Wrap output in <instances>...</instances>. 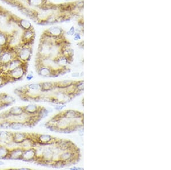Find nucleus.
I'll list each match as a JSON object with an SVG mask.
<instances>
[{"label":"nucleus","mask_w":171,"mask_h":170,"mask_svg":"<svg viewBox=\"0 0 171 170\" xmlns=\"http://www.w3.org/2000/svg\"><path fill=\"white\" fill-rule=\"evenodd\" d=\"M46 127L55 132L70 134L82 129L84 114L73 110H67L55 115L46 123Z\"/></svg>","instance_id":"obj_1"},{"label":"nucleus","mask_w":171,"mask_h":170,"mask_svg":"<svg viewBox=\"0 0 171 170\" xmlns=\"http://www.w3.org/2000/svg\"><path fill=\"white\" fill-rule=\"evenodd\" d=\"M16 57L22 62H27L31 59L33 49L32 45H24L21 44L14 47Z\"/></svg>","instance_id":"obj_2"},{"label":"nucleus","mask_w":171,"mask_h":170,"mask_svg":"<svg viewBox=\"0 0 171 170\" xmlns=\"http://www.w3.org/2000/svg\"><path fill=\"white\" fill-rule=\"evenodd\" d=\"M8 21L9 24L12 23L15 24L22 31L30 29L33 27L31 23L29 20L21 18L11 12H10L8 15Z\"/></svg>","instance_id":"obj_3"},{"label":"nucleus","mask_w":171,"mask_h":170,"mask_svg":"<svg viewBox=\"0 0 171 170\" xmlns=\"http://www.w3.org/2000/svg\"><path fill=\"white\" fill-rule=\"evenodd\" d=\"M65 32L62 28L58 27H51L44 31L41 36L53 39H59L65 38Z\"/></svg>","instance_id":"obj_4"},{"label":"nucleus","mask_w":171,"mask_h":170,"mask_svg":"<svg viewBox=\"0 0 171 170\" xmlns=\"http://www.w3.org/2000/svg\"><path fill=\"white\" fill-rule=\"evenodd\" d=\"M35 32L34 27L23 31L20 36V43L24 45H32L35 40Z\"/></svg>","instance_id":"obj_5"},{"label":"nucleus","mask_w":171,"mask_h":170,"mask_svg":"<svg viewBox=\"0 0 171 170\" xmlns=\"http://www.w3.org/2000/svg\"><path fill=\"white\" fill-rule=\"evenodd\" d=\"M27 63V62H23V63L19 67L12 70H9L8 72V73L10 76V78L14 80L20 79L22 78L25 73V70L27 69V65H26Z\"/></svg>","instance_id":"obj_6"},{"label":"nucleus","mask_w":171,"mask_h":170,"mask_svg":"<svg viewBox=\"0 0 171 170\" xmlns=\"http://www.w3.org/2000/svg\"><path fill=\"white\" fill-rule=\"evenodd\" d=\"M35 159H36V155H35V148H29L27 150H23L21 159L24 160L25 161H32V160H35Z\"/></svg>","instance_id":"obj_7"},{"label":"nucleus","mask_w":171,"mask_h":170,"mask_svg":"<svg viewBox=\"0 0 171 170\" xmlns=\"http://www.w3.org/2000/svg\"><path fill=\"white\" fill-rule=\"evenodd\" d=\"M25 1L30 6L38 8L40 10L49 2L48 0H25Z\"/></svg>","instance_id":"obj_8"},{"label":"nucleus","mask_w":171,"mask_h":170,"mask_svg":"<svg viewBox=\"0 0 171 170\" xmlns=\"http://www.w3.org/2000/svg\"><path fill=\"white\" fill-rule=\"evenodd\" d=\"M41 107H38L35 104H29L27 106L23 107V110L25 113L28 115H37Z\"/></svg>","instance_id":"obj_9"},{"label":"nucleus","mask_w":171,"mask_h":170,"mask_svg":"<svg viewBox=\"0 0 171 170\" xmlns=\"http://www.w3.org/2000/svg\"><path fill=\"white\" fill-rule=\"evenodd\" d=\"M23 150L21 148H16L9 151L8 158L11 159H21Z\"/></svg>","instance_id":"obj_10"},{"label":"nucleus","mask_w":171,"mask_h":170,"mask_svg":"<svg viewBox=\"0 0 171 170\" xmlns=\"http://www.w3.org/2000/svg\"><path fill=\"white\" fill-rule=\"evenodd\" d=\"M27 138V135L23 132H16L12 135L13 142L16 143H22Z\"/></svg>","instance_id":"obj_11"},{"label":"nucleus","mask_w":171,"mask_h":170,"mask_svg":"<svg viewBox=\"0 0 171 170\" xmlns=\"http://www.w3.org/2000/svg\"><path fill=\"white\" fill-rule=\"evenodd\" d=\"M24 112L23 107H14L9 110L7 115L9 116H17L22 114Z\"/></svg>","instance_id":"obj_12"},{"label":"nucleus","mask_w":171,"mask_h":170,"mask_svg":"<svg viewBox=\"0 0 171 170\" xmlns=\"http://www.w3.org/2000/svg\"><path fill=\"white\" fill-rule=\"evenodd\" d=\"M25 126L24 123L19 122H14L10 124L9 128H12L14 130H19L20 129H22Z\"/></svg>","instance_id":"obj_13"},{"label":"nucleus","mask_w":171,"mask_h":170,"mask_svg":"<svg viewBox=\"0 0 171 170\" xmlns=\"http://www.w3.org/2000/svg\"><path fill=\"white\" fill-rule=\"evenodd\" d=\"M9 151L7 148L3 146H0V159H5L8 158Z\"/></svg>","instance_id":"obj_14"},{"label":"nucleus","mask_w":171,"mask_h":170,"mask_svg":"<svg viewBox=\"0 0 171 170\" xmlns=\"http://www.w3.org/2000/svg\"><path fill=\"white\" fill-rule=\"evenodd\" d=\"M27 88L32 91H39L41 88V83L30 84L27 85Z\"/></svg>","instance_id":"obj_15"},{"label":"nucleus","mask_w":171,"mask_h":170,"mask_svg":"<svg viewBox=\"0 0 171 170\" xmlns=\"http://www.w3.org/2000/svg\"><path fill=\"white\" fill-rule=\"evenodd\" d=\"M75 28L74 27H71V28H70V30L69 31V32L67 33V34L70 36H73L74 33H75Z\"/></svg>","instance_id":"obj_16"},{"label":"nucleus","mask_w":171,"mask_h":170,"mask_svg":"<svg viewBox=\"0 0 171 170\" xmlns=\"http://www.w3.org/2000/svg\"><path fill=\"white\" fill-rule=\"evenodd\" d=\"M74 39L75 40H79L81 39V36H80V34L79 33V32H76L74 34Z\"/></svg>","instance_id":"obj_17"},{"label":"nucleus","mask_w":171,"mask_h":170,"mask_svg":"<svg viewBox=\"0 0 171 170\" xmlns=\"http://www.w3.org/2000/svg\"><path fill=\"white\" fill-rule=\"evenodd\" d=\"M33 78V76L31 75V74H29L27 76V80H30L32 79Z\"/></svg>","instance_id":"obj_18"},{"label":"nucleus","mask_w":171,"mask_h":170,"mask_svg":"<svg viewBox=\"0 0 171 170\" xmlns=\"http://www.w3.org/2000/svg\"><path fill=\"white\" fill-rule=\"evenodd\" d=\"M4 162H2V161H1V160H0V166H1V165H4Z\"/></svg>","instance_id":"obj_19"},{"label":"nucleus","mask_w":171,"mask_h":170,"mask_svg":"<svg viewBox=\"0 0 171 170\" xmlns=\"http://www.w3.org/2000/svg\"><path fill=\"white\" fill-rule=\"evenodd\" d=\"M20 170H29V168H20Z\"/></svg>","instance_id":"obj_20"},{"label":"nucleus","mask_w":171,"mask_h":170,"mask_svg":"<svg viewBox=\"0 0 171 170\" xmlns=\"http://www.w3.org/2000/svg\"><path fill=\"white\" fill-rule=\"evenodd\" d=\"M66 1H69V0H66Z\"/></svg>","instance_id":"obj_21"}]
</instances>
